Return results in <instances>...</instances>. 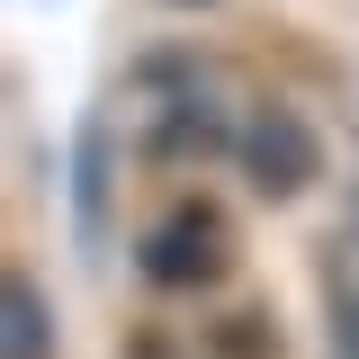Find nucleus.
<instances>
[{"label":"nucleus","mask_w":359,"mask_h":359,"mask_svg":"<svg viewBox=\"0 0 359 359\" xmlns=\"http://www.w3.org/2000/svg\"><path fill=\"white\" fill-rule=\"evenodd\" d=\"M332 351H341V359H359V287L332 306Z\"/></svg>","instance_id":"nucleus-5"},{"label":"nucleus","mask_w":359,"mask_h":359,"mask_svg":"<svg viewBox=\"0 0 359 359\" xmlns=\"http://www.w3.org/2000/svg\"><path fill=\"white\" fill-rule=\"evenodd\" d=\"M171 9H207V0H171Z\"/></svg>","instance_id":"nucleus-6"},{"label":"nucleus","mask_w":359,"mask_h":359,"mask_svg":"<svg viewBox=\"0 0 359 359\" xmlns=\"http://www.w3.org/2000/svg\"><path fill=\"white\" fill-rule=\"evenodd\" d=\"M351 224H359V198H351Z\"/></svg>","instance_id":"nucleus-7"},{"label":"nucleus","mask_w":359,"mask_h":359,"mask_svg":"<svg viewBox=\"0 0 359 359\" xmlns=\"http://www.w3.org/2000/svg\"><path fill=\"white\" fill-rule=\"evenodd\" d=\"M0 359H54V314L27 269H0Z\"/></svg>","instance_id":"nucleus-3"},{"label":"nucleus","mask_w":359,"mask_h":359,"mask_svg":"<svg viewBox=\"0 0 359 359\" xmlns=\"http://www.w3.org/2000/svg\"><path fill=\"white\" fill-rule=\"evenodd\" d=\"M233 153H243V180H252L261 198H306L314 180H323V144H314V126L297 117V108H278V99L243 117Z\"/></svg>","instance_id":"nucleus-2"},{"label":"nucleus","mask_w":359,"mask_h":359,"mask_svg":"<svg viewBox=\"0 0 359 359\" xmlns=\"http://www.w3.org/2000/svg\"><path fill=\"white\" fill-rule=\"evenodd\" d=\"M135 261H144L153 287H207V278H224V261H233V233H224V216L207 198H180V207H162V216L144 224Z\"/></svg>","instance_id":"nucleus-1"},{"label":"nucleus","mask_w":359,"mask_h":359,"mask_svg":"<svg viewBox=\"0 0 359 359\" xmlns=\"http://www.w3.org/2000/svg\"><path fill=\"white\" fill-rule=\"evenodd\" d=\"M81 233H108V117L81 126Z\"/></svg>","instance_id":"nucleus-4"}]
</instances>
